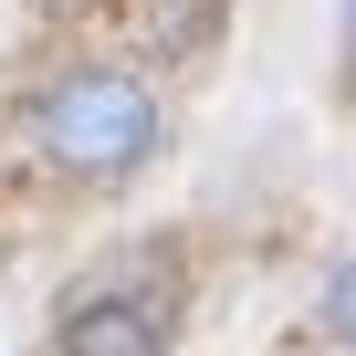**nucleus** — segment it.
Wrapping results in <instances>:
<instances>
[{
    "label": "nucleus",
    "instance_id": "obj_1",
    "mask_svg": "<svg viewBox=\"0 0 356 356\" xmlns=\"http://www.w3.org/2000/svg\"><path fill=\"white\" fill-rule=\"evenodd\" d=\"M22 147L53 168V178H136L157 147H168V95L136 74V63H63L32 84L22 105Z\"/></svg>",
    "mask_w": 356,
    "mask_h": 356
},
{
    "label": "nucleus",
    "instance_id": "obj_2",
    "mask_svg": "<svg viewBox=\"0 0 356 356\" xmlns=\"http://www.w3.org/2000/svg\"><path fill=\"white\" fill-rule=\"evenodd\" d=\"M178 325H189V283H178V262L115 252V262H95V273L63 293L53 356H168Z\"/></svg>",
    "mask_w": 356,
    "mask_h": 356
},
{
    "label": "nucleus",
    "instance_id": "obj_3",
    "mask_svg": "<svg viewBox=\"0 0 356 356\" xmlns=\"http://www.w3.org/2000/svg\"><path fill=\"white\" fill-rule=\"evenodd\" d=\"M314 325H325L335 346H356V252H346V262L314 283Z\"/></svg>",
    "mask_w": 356,
    "mask_h": 356
},
{
    "label": "nucleus",
    "instance_id": "obj_4",
    "mask_svg": "<svg viewBox=\"0 0 356 356\" xmlns=\"http://www.w3.org/2000/svg\"><path fill=\"white\" fill-rule=\"evenodd\" d=\"M346 63H356V0H346Z\"/></svg>",
    "mask_w": 356,
    "mask_h": 356
}]
</instances>
